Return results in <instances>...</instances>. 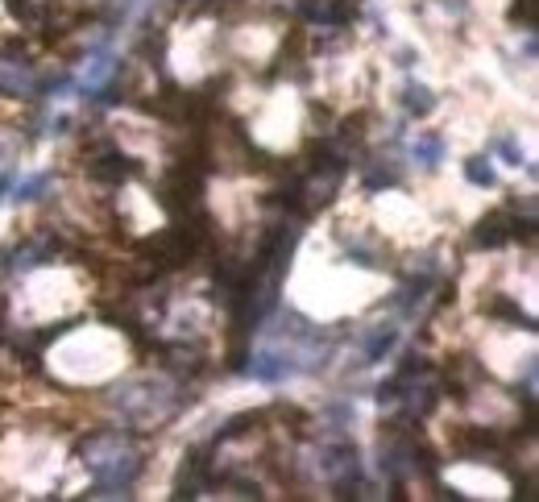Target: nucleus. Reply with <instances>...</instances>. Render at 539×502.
<instances>
[{
	"label": "nucleus",
	"instance_id": "1",
	"mask_svg": "<svg viewBox=\"0 0 539 502\" xmlns=\"http://www.w3.org/2000/svg\"><path fill=\"white\" fill-rule=\"evenodd\" d=\"M83 465L92 473V498H121L141 473V453L117 432H104L96 440H88L83 449Z\"/></svg>",
	"mask_w": 539,
	"mask_h": 502
},
{
	"label": "nucleus",
	"instance_id": "2",
	"mask_svg": "<svg viewBox=\"0 0 539 502\" xmlns=\"http://www.w3.org/2000/svg\"><path fill=\"white\" fill-rule=\"evenodd\" d=\"M179 390L170 386V382H154V378H146V382H129V386H121L117 390V411L125 415V420L133 424V428H158V424H166L170 415L179 411Z\"/></svg>",
	"mask_w": 539,
	"mask_h": 502
},
{
	"label": "nucleus",
	"instance_id": "3",
	"mask_svg": "<svg viewBox=\"0 0 539 502\" xmlns=\"http://www.w3.org/2000/svg\"><path fill=\"white\" fill-rule=\"evenodd\" d=\"M303 13H307V21H320V25L340 30V25H349L357 17V0H307Z\"/></svg>",
	"mask_w": 539,
	"mask_h": 502
},
{
	"label": "nucleus",
	"instance_id": "4",
	"mask_svg": "<svg viewBox=\"0 0 539 502\" xmlns=\"http://www.w3.org/2000/svg\"><path fill=\"white\" fill-rule=\"evenodd\" d=\"M515 229H519V220L510 216V212H490V216L477 225L473 241H477L481 249H498V245H506L510 237H515Z\"/></svg>",
	"mask_w": 539,
	"mask_h": 502
},
{
	"label": "nucleus",
	"instance_id": "5",
	"mask_svg": "<svg viewBox=\"0 0 539 502\" xmlns=\"http://www.w3.org/2000/svg\"><path fill=\"white\" fill-rule=\"evenodd\" d=\"M88 175H92L96 183H125V179L137 175V162L125 158V154H104V158H96V162L88 166Z\"/></svg>",
	"mask_w": 539,
	"mask_h": 502
},
{
	"label": "nucleus",
	"instance_id": "6",
	"mask_svg": "<svg viewBox=\"0 0 539 502\" xmlns=\"http://www.w3.org/2000/svg\"><path fill=\"white\" fill-rule=\"evenodd\" d=\"M38 83L30 75V63H0V96H34Z\"/></svg>",
	"mask_w": 539,
	"mask_h": 502
},
{
	"label": "nucleus",
	"instance_id": "7",
	"mask_svg": "<svg viewBox=\"0 0 539 502\" xmlns=\"http://www.w3.org/2000/svg\"><path fill=\"white\" fill-rule=\"evenodd\" d=\"M394 341H399V328H394V324H378L370 337H365V361H382L394 349Z\"/></svg>",
	"mask_w": 539,
	"mask_h": 502
},
{
	"label": "nucleus",
	"instance_id": "8",
	"mask_svg": "<svg viewBox=\"0 0 539 502\" xmlns=\"http://www.w3.org/2000/svg\"><path fill=\"white\" fill-rule=\"evenodd\" d=\"M403 108H407L411 117H428L432 108H436L432 88H423V83H407V88H403Z\"/></svg>",
	"mask_w": 539,
	"mask_h": 502
},
{
	"label": "nucleus",
	"instance_id": "9",
	"mask_svg": "<svg viewBox=\"0 0 539 502\" xmlns=\"http://www.w3.org/2000/svg\"><path fill=\"white\" fill-rule=\"evenodd\" d=\"M415 158L428 166V171H436V166L444 162V137L440 133H419L415 137Z\"/></svg>",
	"mask_w": 539,
	"mask_h": 502
},
{
	"label": "nucleus",
	"instance_id": "10",
	"mask_svg": "<svg viewBox=\"0 0 539 502\" xmlns=\"http://www.w3.org/2000/svg\"><path fill=\"white\" fill-rule=\"evenodd\" d=\"M9 5H13L17 21H25V25H42L50 17V0H9Z\"/></svg>",
	"mask_w": 539,
	"mask_h": 502
},
{
	"label": "nucleus",
	"instance_id": "11",
	"mask_svg": "<svg viewBox=\"0 0 539 502\" xmlns=\"http://www.w3.org/2000/svg\"><path fill=\"white\" fill-rule=\"evenodd\" d=\"M465 179H469L473 187H494V166H490V158H469V162H465Z\"/></svg>",
	"mask_w": 539,
	"mask_h": 502
},
{
	"label": "nucleus",
	"instance_id": "12",
	"mask_svg": "<svg viewBox=\"0 0 539 502\" xmlns=\"http://www.w3.org/2000/svg\"><path fill=\"white\" fill-rule=\"evenodd\" d=\"M50 187V175H34V179H25V183H17V191H13V200L17 204H30V200H38V195Z\"/></svg>",
	"mask_w": 539,
	"mask_h": 502
},
{
	"label": "nucleus",
	"instance_id": "13",
	"mask_svg": "<svg viewBox=\"0 0 539 502\" xmlns=\"http://www.w3.org/2000/svg\"><path fill=\"white\" fill-rule=\"evenodd\" d=\"M498 154L510 162V166H523V150H519V142H515V137H498Z\"/></svg>",
	"mask_w": 539,
	"mask_h": 502
},
{
	"label": "nucleus",
	"instance_id": "14",
	"mask_svg": "<svg viewBox=\"0 0 539 502\" xmlns=\"http://www.w3.org/2000/svg\"><path fill=\"white\" fill-rule=\"evenodd\" d=\"M523 17V25H535V0H519L515 5V21Z\"/></svg>",
	"mask_w": 539,
	"mask_h": 502
}]
</instances>
